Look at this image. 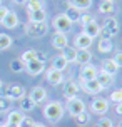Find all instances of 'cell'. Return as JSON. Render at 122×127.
Here are the masks:
<instances>
[{"mask_svg":"<svg viewBox=\"0 0 122 127\" xmlns=\"http://www.w3.org/2000/svg\"><path fill=\"white\" fill-rule=\"evenodd\" d=\"M10 70H12V72H15V74L24 72V70H25V64L22 62L20 59H15V60H12V62H10Z\"/></svg>","mask_w":122,"mask_h":127,"instance_id":"obj_33","label":"cell"},{"mask_svg":"<svg viewBox=\"0 0 122 127\" xmlns=\"http://www.w3.org/2000/svg\"><path fill=\"white\" fill-rule=\"evenodd\" d=\"M69 45V38H67V33H60V32H55L52 35V47L57 49V50H64L65 47Z\"/></svg>","mask_w":122,"mask_h":127,"instance_id":"obj_13","label":"cell"},{"mask_svg":"<svg viewBox=\"0 0 122 127\" xmlns=\"http://www.w3.org/2000/svg\"><path fill=\"white\" fill-rule=\"evenodd\" d=\"M97 82L100 84V87L102 89H109L114 85V75H110V74H105V72H99L97 74Z\"/></svg>","mask_w":122,"mask_h":127,"instance_id":"obj_17","label":"cell"},{"mask_svg":"<svg viewBox=\"0 0 122 127\" xmlns=\"http://www.w3.org/2000/svg\"><path fill=\"white\" fill-rule=\"evenodd\" d=\"M64 15L70 20L72 24H74V22H79V19H80L82 12H80V10H77V8H74V7H69V8L64 12Z\"/></svg>","mask_w":122,"mask_h":127,"instance_id":"obj_30","label":"cell"},{"mask_svg":"<svg viewBox=\"0 0 122 127\" xmlns=\"http://www.w3.org/2000/svg\"><path fill=\"white\" fill-rule=\"evenodd\" d=\"M116 12V3L114 2H107V0H102V3L99 5V13H102V15H112V13Z\"/></svg>","mask_w":122,"mask_h":127,"instance_id":"obj_23","label":"cell"},{"mask_svg":"<svg viewBox=\"0 0 122 127\" xmlns=\"http://www.w3.org/2000/svg\"><path fill=\"white\" fill-rule=\"evenodd\" d=\"M100 33L107 38H112L119 33V22L116 17H109L104 20V24L100 25Z\"/></svg>","mask_w":122,"mask_h":127,"instance_id":"obj_4","label":"cell"},{"mask_svg":"<svg viewBox=\"0 0 122 127\" xmlns=\"http://www.w3.org/2000/svg\"><path fill=\"white\" fill-rule=\"evenodd\" d=\"M27 15H29V22H45V19H47L45 8L33 10V12H27Z\"/></svg>","mask_w":122,"mask_h":127,"instance_id":"obj_21","label":"cell"},{"mask_svg":"<svg viewBox=\"0 0 122 127\" xmlns=\"http://www.w3.org/2000/svg\"><path fill=\"white\" fill-rule=\"evenodd\" d=\"M19 110H22V112H30V110H33L35 109V104H33L29 97H22L19 100Z\"/></svg>","mask_w":122,"mask_h":127,"instance_id":"obj_29","label":"cell"},{"mask_svg":"<svg viewBox=\"0 0 122 127\" xmlns=\"http://www.w3.org/2000/svg\"><path fill=\"white\" fill-rule=\"evenodd\" d=\"M40 8H44L42 0H27V12H33V10H40Z\"/></svg>","mask_w":122,"mask_h":127,"instance_id":"obj_32","label":"cell"},{"mask_svg":"<svg viewBox=\"0 0 122 127\" xmlns=\"http://www.w3.org/2000/svg\"><path fill=\"white\" fill-rule=\"evenodd\" d=\"M13 3H17V5H24V3H27V0H12Z\"/></svg>","mask_w":122,"mask_h":127,"instance_id":"obj_44","label":"cell"},{"mask_svg":"<svg viewBox=\"0 0 122 127\" xmlns=\"http://www.w3.org/2000/svg\"><path fill=\"white\" fill-rule=\"evenodd\" d=\"M33 127H45V126L42 124V122H35V124H33Z\"/></svg>","mask_w":122,"mask_h":127,"instance_id":"obj_45","label":"cell"},{"mask_svg":"<svg viewBox=\"0 0 122 127\" xmlns=\"http://www.w3.org/2000/svg\"><path fill=\"white\" fill-rule=\"evenodd\" d=\"M92 42H94V38L87 37L82 32H80L79 35H75V38H74V45H75L77 50H89V47L92 45Z\"/></svg>","mask_w":122,"mask_h":127,"instance_id":"obj_11","label":"cell"},{"mask_svg":"<svg viewBox=\"0 0 122 127\" xmlns=\"http://www.w3.org/2000/svg\"><path fill=\"white\" fill-rule=\"evenodd\" d=\"M5 127H19V126H15V124H3Z\"/></svg>","mask_w":122,"mask_h":127,"instance_id":"obj_46","label":"cell"},{"mask_svg":"<svg viewBox=\"0 0 122 127\" xmlns=\"http://www.w3.org/2000/svg\"><path fill=\"white\" fill-rule=\"evenodd\" d=\"M52 25H54L55 32L65 33V32H69V30L72 29V22L67 19V17H65L64 13H59V15H55V17H54V20H52Z\"/></svg>","mask_w":122,"mask_h":127,"instance_id":"obj_6","label":"cell"},{"mask_svg":"<svg viewBox=\"0 0 122 127\" xmlns=\"http://www.w3.org/2000/svg\"><path fill=\"white\" fill-rule=\"evenodd\" d=\"M25 72L30 74V75H40L42 72H45V62L32 60V62L25 64Z\"/></svg>","mask_w":122,"mask_h":127,"instance_id":"obj_15","label":"cell"},{"mask_svg":"<svg viewBox=\"0 0 122 127\" xmlns=\"http://www.w3.org/2000/svg\"><path fill=\"white\" fill-rule=\"evenodd\" d=\"M74 122H75L79 127H85L90 122V114L87 112V110H84V112H80L79 115H75V117H74Z\"/></svg>","mask_w":122,"mask_h":127,"instance_id":"obj_28","label":"cell"},{"mask_svg":"<svg viewBox=\"0 0 122 127\" xmlns=\"http://www.w3.org/2000/svg\"><path fill=\"white\" fill-rule=\"evenodd\" d=\"M79 90H80V85L77 82H74V80H67L64 85V90H62V94H64L65 99H74V97H77Z\"/></svg>","mask_w":122,"mask_h":127,"instance_id":"obj_14","label":"cell"},{"mask_svg":"<svg viewBox=\"0 0 122 127\" xmlns=\"http://www.w3.org/2000/svg\"><path fill=\"white\" fill-rule=\"evenodd\" d=\"M112 60H114V64H116L119 69H122V52H117L116 55H114V59H112Z\"/></svg>","mask_w":122,"mask_h":127,"instance_id":"obj_40","label":"cell"},{"mask_svg":"<svg viewBox=\"0 0 122 127\" xmlns=\"http://www.w3.org/2000/svg\"><path fill=\"white\" fill-rule=\"evenodd\" d=\"M2 85H3V82H2V79H0V89H2Z\"/></svg>","mask_w":122,"mask_h":127,"instance_id":"obj_48","label":"cell"},{"mask_svg":"<svg viewBox=\"0 0 122 127\" xmlns=\"http://www.w3.org/2000/svg\"><path fill=\"white\" fill-rule=\"evenodd\" d=\"M33 124H35V121H33L30 115H24V119L20 121L19 127H33Z\"/></svg>","mask_w":122,"mask_h":127,"instance_id":"obj_37","label":"cell"},{"mask_svg":"<svg viewBox=\"0 0 122 127\" xmlns=\"http://www.w3.org/2000/svg\"><path fill=\"white\" fill-rule=\"evenodd\" d=\"M12 37L7 35V33H0V50H7L12 47Z\"/></svg>","mask_w":122,"mask_h":127,"instance_id":"obj_31","label":"cell"},{"mask_svg":"<svg viewBox=\"0 0 122 127\" xmlns=\"http://www.w3.org/2000/svg\"><path fill=\"white\" fill-rule=\"evenodd\" d=\"M79 85H80V89L85 94H90V95H97L104 90L100 87V84L97 82V79H94V80H85V82H79Z\"/></svg>","mask_w":122,"mask_h":127,"instance_id":"obj_9","label":"cell"},{"mask_svg":"<svg viewBox=\"0 0 122 127\" xmlns=\"http://www.w3.org/2000/svg\"><path fill=\"white\" fill-rule=\"evenodd\" d=\"M67 65H69V62H67L62 55H55V57L52 59V69L59 70V72H64V70L67 69Z\"/></svg>","mask_w":122,"mask_h":127,"instance_id":"obj_25","label":"cell"},{"mask_svg":"<svg viewBox=\"0 0 122 127\" xmlns=\"http://www.w3.org/2000/svg\"><path fill=\"white\" fill-rule=\"evenodd\" d=\"M82 33H85V35L90 37V38H95V37L100 35V25L97 24L95 20H92L90 24L84 25V32H82Z\"/></svg>","mask_w":122,"mask_h":127,"instance_id":"obj_16","label":"cell"},{"mask_svg":"<svg viewBox=\"0 0 122 127\" xmlns=\"http://www.w3.org/2000/svg\"><path fill=\"white\" fill-rule=\"evenodd\" d=\"M117 127H122V119H121V122H119V126H117Z\"/></svg>","mask_w":122,"mask_h":127,"instance_id":"obj_47","label":"cell"},{"mask_svg":"<svg viewBox=\"0 0 122 127\" xmlns=\"http://www.w3.org/2000/svg\"><path fill=\"white\" fill-rule=\"evenodd\" d=\"M12 109V100L8 97H0V112H8Z\"/></svg>","mask_w":122,"mask_h":127,"instance_id":"obj_35","label":"cell"},{"mask_svg":"<svg viewBox=\"0 0 122 127\" xmlns=\"http://www.w3.org/2000/svg\"><path fill=\"white\" fill-rule=\"evenodd\" d=\"M0 5H2V0H0Z\"/></svg>","mask_w":122,"mask_h":127,"instance_id":"obj_50","label":"cell"},{"mask_svg":"<svg viewBox=\"0 0 122 127\" xmlns=\"http://www.w3.org/2000/svg\"><path fill=\"white\" fill-rule=\"evenodd\" d=\"M107 2H114V0H107Z\"/></svg>","mask_w":122,"mask_h":127,"instance_id":"obj_49","label":"cell"},{"mask_svg":"<svg viewBox=\"0 0 122 127\" xmlns=\"http://www.w3.org/2000/svg\"><path fill=\"white\" fill-rule=\"evenodd\" d=\"M100 70H102V72H105V74H110V75H116L117 70H119V67L114 64V60H112V59H107V60H104V62H102Z\"/></svg>","mask_w":122,"mask_h":127,"instance_id":"obj_24","label":"cell"},{"mask_svg":"<svg viewBox=\"0 0 122 127\" xmlns=\"http://www.w3.org/2000/svg\"><path fill=\"white\" fill-rule=\"evenodd\" d=\"M95 127H114V124H112V121H110L109 117H100L97 121Z\"/></svg>","mask_w":122,"mask_h":127,"instance_id":"obj_38","label":"cell"},{"mask_svg":"<svg viewBox=\"0 0 122 127\" xmlns=\"http://www.w3.org/2000/svg\"><path fill=\"white\" fill-rule=\"evenodd\" d=\"M45 59H47V54H45V52L37 50V57H35V60H39V62H45Z\"/></svg>","mask_w":122,"mask_h":127,"instance_id":"obj_42","label":"cell"},{"mask_svg":"<svg viewBox=\"0 0 122 127\" xmlns=\"http://www.w3.org/2000/svg\"><path fill=\"white\" fill-rule=\"evenodd\" d=\"M2 25L5 27V29H15V27L19 25V17H17V13L8 10V13L5 15V19L2 20Z\"/></svg>","mask_w":122,"mask_h":127,"instance_id":"obj_18","label":"cell"},{"mask_svg":"<svg viewBox=\"0 0 122 127\" xmlns=\"http://www.w3.org/2000/svg\"><path fill=\"white\" fill-rule=\"evenodd\" d=\"M35 57H37V50H25L24 54H22V57H20V60L24 64H29V62H32V60H35Z\"/></svg>","mask_w":122,"mask_h":127,"instance_id":"obj_34","label":"cell"},{"mask_svg":"<svg viewBox=\"0 0 122 127\" xmlns=\"http://www.w3.org/2000/svg\"><path fill=\"white\" fill-rule=\"evenodd\" d=\"M60 55H62L67 62H75V57H77V49H75V47H70V45H67L64 50H62V54H60Z\"/></svg>","mask_w":122,"mask_h":127,"instance_id":"obj_27","label":"cell"},{"mask_svg":"<svg viewBox=\"0 0 122 127\" xmlns=\"http://www.w3.org/2000/svg\"><path fill=\"white\" fill-rule=\"evenodd\" d=\"M109 110V100L105 97H95L90 102V112L95 115H104Z\"/></svg>","mask_w":122,"mask_h":127,"instance_id":"obj_5","label":"cell"},{"mask_svg":"<svg viewBox=\"0 0 122 127\" xmlns=\"http://www.w3.org/2000/svg\"><path fill=\"white\" fill-rule=\"evenodd\" d=\"M97 74H99V70H97L95 65H92V64L82 65V67H80V70H79V82L94 80V79H97Z\"/></svg>","mask_w":122,"mask_h":127,"instance_id":"obj_8","label":"cell"},{"mask_svg":"<svg viewBox=\"0 0 122 127\" xmlns=\"http://www.w3.org/2000/svg\"><path fill=\"white\" fill-rule=\"evenodd\" d=\"M64 109L72 115V117H75V115H79L80 112H84V110H85V104H84L80 99L74 97V99H67V104H65Z\"/></svg>","mask_w":122,"mask_h":127,"instance_id":"obj_7","label":"cell"},{"mask_svg":"<svg viewBox=\"0 0 122 127\" xmlns=\"http://www.w3.org/2000/svg\"><path fill=\"white\" fill-rule=\"evenodd\" d=\"M22 119H24V112L22 110H8L5 124H15V126H19Z\"/></svg>","mask_w":122,"mask_h":127,"instance_id":"obj_22","label":"cell"},{"mask_svg":"<svg viewBox=\"0 0 122 127\" xmlns=\"http://www.w3.org/2000/svg\"><path fill=\"white\" fill-rule=\"evenodd\" d=\"M45 79H47V82H49V84H52V85L57 87V85H60V84L64 82V74L50 67V69L45 70Z\"/></svg>","mask_w":122,"mask_h":127,"instance_id":"obj_10","label":"cell"},{"mask_svg":"<svg viewBox=\"0 0 122 127\" xmlns=\"http://www.w3.org/2000/svg\"><path fill=\"white\" fill-rule=\"evenodd\" d=\"M25 32L29 37L40 38L49 32V25H47V22H29L25 25Z\"/></svg>","mask_w":122,"mask_h":127,"instance_id":"obj_3","label":"cell"},{"mask_svg":"<svg viewBox=\"0 0 122 127\" xmlns=\"http://www.w3.org/2000/svg\"><path fill=\"white\" fill-rule=\"evenodd\" d=\"M92 20H94V17H92L90 13H82V15H80V19H79V24L84 27V25H87V24H90Z\"/></svg>","mask_w":122,"mask_h":127,"instance_id":"obj_39","label":"cell"},{"mask_svg":"<svg viewBox=\"0 0 122 127\" xmlns=\"http://www.w3.org/2000/svg\"><path fill=\"white\" fill-rule=\"evenodd\" d=\"M112 49H114V44H112V40L107 38V37H102L97 42V50L100 52V54H109Z\"/></svg>","mask_w":122,"mask_h":127,"instance_id":"obj_19","label":"cell"},{"mask_svg":"<svg viewBox=\"0 0 122 127\" xmlns=\"http://www.w3.org/2000/svg\"><path fill=\"white\" fill-rule=\"evenodd\" d=\"M7 13H8V8H7V7H3V5H0V24H2V20L5 19Z\"/></svg>","mask_w":122,"mask_h":127,"instance_id":"obj_41","label":"cell"},{"mask_svg":"<svg viewBox=\"0 0 122 127\" xmlns=\"http://www.w3.org/2000/svg\"><path fill=\"white\" fill-rule=\"evenodd\" d=\"M110 102H116V104H122V87L121 89H117V90H114L112 94H110Z\"/></svg>","mask_w":122,"mask_h":127,"instance_id":"obj_36","label":"cell"},{"mask_svg":"<svg viewBox=\"0 0 122 127\" xmlns=\"http://www.w3.org/2000/svg\"><path fill=\"white\" fill-rule=\"evenodd\" d=\"M64 114H65L64 105H62L60 102H57V100L49 102V104L44 107V117L49 122H54V124L60 121V119L64 117Z\"/></svg>","mask_w":122,"mask_h":127,"instance_id":"obj_1","label":"cell"},{"mask_svg":"<svg viewBox=\"0 0 122 127\" xmlns=\"http://www.w3.org/2000/svg\"><path fill=\"white\" fill-rule=\"evenodd\" d=\"M0 127H5V126H0Z\"/></svg>","mask_w":122,"mask_h":127,"instance_id":"obj_51","label":"cell"},{"mask_svg":"<svg viewBox=\"0 0 122 127\" xmlns=\"http://www.w3.org/2000/svg\"><path fill=\"white\" fill-rule=\"evenodd\" d=\"M92 60V52L90 50H77V57H75V62L82 67V65H87Z\"/></svg>","mask_w":122,"mask_h":127,"instance_id":"obj_20","label":"cell"},{"mask_svg":"<svg viewBox=\"0 0 122 127\" xmlns=\"http://www.w3.org/2000/svg\"><path fill=\"white\" fill-rule=\"evenodd\" d=\"M116 114L122 117V104H117V105H116Z\"/></svg>","mask_w":122,"mask_h":127,"instance_id":"obj_43","label":"cell"},{"mask_svg":"<svg viewBox=\"0 0 122 127\" xmlns=\"http://www.w3.org/2000/svg\"><path fill=\"white\" fill-rule=\"evenodd\" d=\"M70 7L77 8V10H80L84 13L85 10H89L92 7V0H70Z\"/></svg>","mask_w":122,"mask_h":127,"instance_id":"obj_26","label":"cell"},{"mask_svg":"<svg viewBox=\"0 0 122 127\" xmlns=\"http://www.w3.org/2000/svg\"><path fill=\"white\" fill-rule=\"evenodd\" d=\"M29 99L37 105V104H42V102L47 100V90L44 89V87H33L32 90H30V94H29Z\"/></svg>","mask_w":122,"mask_h":127,"instance_id":"obj_12","label":"cell"},{"mask_svg":"<svg viewBox=\"0 0 122 127\" xmlns=\"http://www.w3.org/2000/svg\"><path fill=\"white\" fill-rule=\"evenodd\" d=\"M0 97H8L12 102L20 100L22 97H25V89L20 84H7V85H2Z\"/></svg>","mask_w":122,"mask_h":127,"instance_id":"obj_2","label":"cell"}]
</instances>
